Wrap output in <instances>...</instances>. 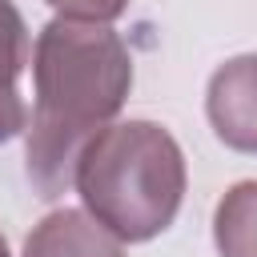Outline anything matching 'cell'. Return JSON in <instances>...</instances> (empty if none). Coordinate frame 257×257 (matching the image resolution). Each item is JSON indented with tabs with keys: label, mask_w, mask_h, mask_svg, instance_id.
<instances>
[{
	"label": "cell",
	"mask_w": 257,
	"mask_h": 257,
	"mask_svg": "<svg viewBox=\"0 0 257 257\" xmlns=\"http://www.w3.org/2000/svg\"><path fill=\"white\" fill-rule=\"evenodd\" d=\"M72 185L88 217L120 241H149L165 233L185 197V157L177 141L153 120L108 124L76 161Z\"/></svg>",
	"instance_id": "7a4b0ae2"
},
{
	"label": "cell",
	"mask_w": 257,
	"mask_h": 257,
	"mask_svg": "<svg viewBox=\"0 0 257 257\" xmlns=\"http://www.w3.org/2000/svg\"><path fill=\"white\" fill-rule=\"evenodd\" d=\"M24 257H124V249L120 237H112L96 217L80 209H56L28 233Z\"/></svg>",
	"instance_id": "277c9868"
},
{
	"label": "cell",
	"mask_w": 257,
	"mask_h": 257,
	"mask_svg": "<svg viewBox=\"0 0 257 257\" xmlns=\"http://www.w3.org/2000/svg\"><path fill=\"white\" fill-rule=\"evenodd\" d=\"M28 64V28L12 0H0V145L24 133L28 108L16 92V76Z\"/></svg>",
	"instance_id": "5b68a950"
},
{
	"label": "cell",
	"mask_w": 257,
	"mask_h": 257,
	"mask_svg": "<svg viewBox=\"0 0 257 257\" xmlns=\"http://www.w3.org/2000/svg\"><path fill=\"white\" fill-rule=\"evenodd\" d=\"M48 4L64 20H84V24H108L128 8V0H48Z\"/></svg>",
	"instance_id": "52a82bcc"
},
{
	"label": "cell",
	"mask_w": 257,
	"mask_h": 257,
	"mask_svg": "<svg viewBox=\"0 0 257 257\" xmlns=\"http://www.w3.org/2000/svg\"><path fill=\"white\" fill-rule=\"evenodd\" d=\"M205 108L229 149L257 153V56H237L221 64L209 80Z\"/></svg>",
	"instance_id": "3957f363"
},
{
	"label": "cell",
	"mask_w": 257,
	"mask_h": 257,
	"mask_svg": "<svg viewBox=\"0 0 257 257\" xmlns=\"http://www.w3.org/2000/svg\"><path fill=\"white\" fill-rule=\"evenodd\" d=\"M213 241L221 257H257V181H241L221 197Z\"/></svg>",
	"instance_id": "8992f818"
},
{
	"label": "cell",
	"mask_w": 257,
	"mask_h": 257,
	"mask_svg": "<svg viewBox=\"0 0 257 257\" xmlns=\"http://www.w3.org/2000/svg\"><path fill=\"white\" fill-rule=\"evenodd\" d=\"M36 108L28 124V181L44 201L68 193L76 161L108 128L133 88V56L108 24L48 20L32 52Z\"/></svg>",
	"instance_id": "6da1fadb"
},
{
	"label": "cell",
	"mask_w": 257,
	"mask_h": 257,
	"mask_svg": "<svg viewBox=\"0 0 257 257\" xmlns=\"http://www.w3.org/2000/svg\"><path fill=\"white\" fill-rule=\"evenodd\" d=\"M0 257H8V241L4 237H0Z\"/></svg>",
	"instance_id": "ba28073f"
}]
</instances>
